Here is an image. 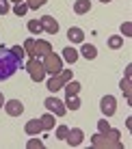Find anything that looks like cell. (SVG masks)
I'll use <instances>...</instances> for the list:
<instances>
[{
  "label": "cell",
  "mask_w": 132,
  "mask_h": 149,
  "mask_svg": "<svg viewBox=\"0 0 132 149\" xmlns=\"http://www.w3.org/2000/svg\"><path fill=\"white\" fill-rule=\"evenodd\" d=\"M20 65H22V63L13 56L11 50L0 48V80H9L15 71H17Z\"/></svg>",
  "instance_id": "cell-1"
},
{
  "label": "cell",
  "mask_w": 132,
  "mask_h": 149,
  "mask_svg": "<svg viewBox=\"0 0 132 149\" xmlns=\"http://www.w3.org/2000/svg\"><path fill=\"white\" fill-rule=\"evenodd\" d=\"M43 69H45V74H61V69H63V61H61V56L57 54H52V52H48L45 54V58H43Z\"/></svg>",
  "instance_id": "cell-2"
},
{
  "label": "cell",
  "mask_w": 132,
  "mask_h": 149,
  "mask_svg": "<svg viewBox=\"0 0 132 149\" xmlns=\"http://www.w3.org/2000/svg\"><path fill=\"white\" fill-rule=\"evenodd\" d=\"M26 69H28V76L35 82H41L45 78V69H43V65H41V61H39V58H30L26 63Z\"/></svg>",
  "instance_id": "cell-3"
},
{
  "label": "cell",
  "mask_w": 132,
  "mask_h": 149,
  "mask_svg": "<svg viewBox=\"0 0 132 149\" xmlns=\"http://www.w3.org/2000/svg\"><path fill=\"white\" fill-rule=\"evenodd\" d=\"M43 106L48 108V112H52L54 117H63L65 110H67V108H65V104L61 100H57V97H48V100L43 102Z\"/></svg>",
  "instance_id": "cell-4"
},
{
  "label": "cell",
  "mask_w": 132,
  "mask_h": 149,
  "mask_svg": "<svg viewBox=\"0 0 132 149\" xmlns=\"http://www.w3.org/2000/svg\"><path fill=\"white\" fill-rule=\"evenodd\" d=\"M100 110L104 112V117H113L117 112V100L113 95H104L102 102H100Z\"/></svg>",
  "instance_id": "cell-5"
},
{
  "label": "cell",
  "mask_w": 132,
  "mask_h": 149,
  "mask_svg": "<svg viewBox=\"0 0 132 149\" xmlns=\"http://www.w3.org/2000/svg\"><path fill=\"white\" fill-rule=\"evenodd\" d=\"M39 24H41V30H45L48 35H57L59 33V22L52 17V15H43V17H39Z\"/></svg>",
  "instance_id": "cell-6"
},
{
  "label": "cell",
  "mask_w": 132,
  "mask_h": 149,
  "mask_svg": "<svg viewBox=\"0 0 132 149\" xmlns=\"http://www.w3.org/2000/svg\"><path fill=\"white\" fill-rule=\"evenodd\" d=\"M82 138H85V132L80 130V127H74V130H69V132H67L65 141H67V145H69V147H78L80 143H82Z\"/></svg>",
  "instance_id": "cell-7"
},
{
  "label": "cell",
  "mask_w": 132,
  "mask_h": 149,
  "mask_svg": "<svg viewBox=\"0 0 132 149\" xmlns=\"http://www.w3.org/2000/svg\"><path fill=\"white\" fill-rule=\"evenodd\" d=\"M4 110H7V115H11V117H20L24 112V104L20 100H9V102H4Z\"/></svg>",
  "instance_id": "cell-8"
},
{
  "label": "cell",
  "mask_w": 132,
  "mask_h": 149,
  "mask_svg": "<svg viewBox=\"0 0 132 149\" xmlns=\"http://www.w3.org/2000/svg\"><path fill=\"white\" fill-rule=\"evenodd\" d=\"M24 132H26L28 136H37V134H41V132H43L41 121H39V119H30V121H26V125H24Z\"/></svg>",
  "instance_id": "cell-9"
},
{
  "label": "cell",
  "mask_w": 132,
  "mask_h": 149,
  "mask_svg": "<svg viewBox=\"0 0 132 149\" xmlns=\"http://www.w3.org/2000/svg\"><path fill=\"white\" fill-rule=\"evenodd\" d=\"M67 39L72 41V43H85V33H82V28L72 26V28L67 30Z\"/></svg>",
  "instance_id": "cell-10"
},
{
  "label": "cell",
  "mask_w": 132,
  "mask_h": 149,
  "mask_svg": "<svg viewBox=\"0 0 132 149\" xmlns=\"http://www.w3.org/2000/svg\"><path fill=\"white\" fill-rule=\"evenodd\" d=\"M48 52H52V45L48 43V41H41V39H35V58L37 56H45Z\"/></svg>",
  "instance_id": "cell-11"
},
{
  "label": "cell",
  "mask_w": 132,
  "mask_h": 149,
  "mask_svg": "<svg viewBox=\"0 0 132 149\" xmlns=\"http://www.w3.org/2000/svg\"><path fill=\"white\" fill-rule=\"evenodd\" d=\"M89 11H91V0H76V2H74V13L85 15Z\"/></svg>",
  "instance_id": "cell-12"
},
{
  "label": "cell",
  "mask_w": 132,
  "mask_h": 149,
  "mask_svg": "<svg viewBox=\"0 0 132 149\" xmlns=\"http://www.w3.org/2000/svg\"><path fill=\"white\" fill-rule=\"evenodd\" d=\"M80 54H82L87 61H93L95 56H98V50H95V45H91V43H82V48H80Z\"/></svg>",
  "instance_id": "cell-13"
},
{
  "label": "cell",
  "mask_w": 132,
  "mask_h": 149,
  "mask_svg": "<svg viewBox=\"0 0 132 149\" xmlns=\"http://www.w3.org/2000/svg\"><path fill=\"white\" fill-rule=\"evenodd\" d=\"M39 121H41V127H43L45 132H48V130H52V127H54V115H52V112H45V115H43Z\"/></svg>",
  "instance_id": "cell-14"
},
{
  "label": "cell",
  "mask_w": 132,
  "mask_h": 149,
  "mask_svg": "<svg viewBox=\"0 0 132 149\" xmlns=\"http://www.w3.org/2000/svg\"><path fill=\"white\" fill-rule=\"evenodd\" d=\"M63 58L67 61V63H76V61H78V50H74L72 45H69V48H65V50H63Z\"/></svg>",
  "instance_id": "cell-15"
},
{
  "label": "cell",
  "mask_w": 132,
  "mask_h": 149,
  "mask_svg": "<svg viewBox=\"0 0 132 149\" xmlns=\"http://www.w3.org/2000/svg\"><path fill=\"white\" fill-rule=\"evenodd\" d=\"M67 78H69V74H67V71H65V74L61 76V78H52V80L48 82V89H50V91H59V89H61V82H63V80H67Z\"/></svg>",
  "instance_id": "cell-16"
},
{
  "label": "cell",
  "mask_w": 132,
  "mask_h": 149,
  "mask_svg": "<svg viewBox=\"0 0 132 149\" xmlns=\"http://www.w3.org/2000/svg\"><path fill=\"white\" fill-rule=\"evenodd\" d=\"M78 91H80V84L76 80H72V82H67V84H65V95H78Z\"/></svg>",
  "instance_id": "cell-17"
},
{
  "label": "cell",
  "mask_w": 132,
  "mask_h": 149,
  "mask_svg": "<svg viewBox=\"0 0 132 149\" xmlns=\"http://www.w3.org/2000/svg\"><path fill=\"white\" fill-rule=\"evenodd\" d=\"M121 45H124V37H121V35H113V37H108V48L119 50Z\"/></svg>",
  "instance_id": "cell-18"
},
{
  "label": "cell",
  "mask_w": 132,
  "mask_h": 149,
  "mask_svg": "<svg viewBox=\"0 0 132 149\" xmlns=\"http://www.w3.org/2000/svg\"><path fill=\"white\" fill-rule=\"evenodd\" d=\"M65 108L78 110V108H80V100H78V95H69V97H67V102H65Z\"/></svg>",
  "instance_id": "cell-19"
},
{
  "label": "cell",
  "mask_w": 132,
  "mask_h": 149,
  "mask_svg": "<svg viewBox=\"0 0 132 149\" xmlns=\"http://www.w3.org/2000/svg\"><path fill=\"white\" fill-rule=\"evenodd\" d=\"M22 48H24V52H26L30 58H35V39H26Z\"/></svg>",
  "instance_id": "cell-20"
},
{
  "label": "cell",
  "mask_w": 132,
  "mask_h": 149,
  "mask_svg": "<svg viewBox=\"0 0 132 149\" xmlns=\"http://www.w3.org/2000/svg\"><path fill=\"white\" fill-rule=\"evenodd\" d=\"M26 28H28L33 35H39V33H41V24H39V19H30V22L26 24Z\"/></svg>",
  "instance_id": "cell-21"
},
{
  "label": "cell",
  "mask_w": 132,
  "mask_h": 149,
  "mask_svg": "<svg viewBox=\"0 0 132 149\" xmlns=\"http://www.w3.org/2000/svg\"><path fill=\"white\" fill-rule=\"evenodd\" d=\"M26 11H28V4L26 2H17L13 7V13L17 15V17H22V15H26Z\"/></svg>",
  "instance_id": "cell-22"
},
{
  "label": "cell",
  "mask_w": 132,
  "mask_h": 149,
  "mask_svg": "<svg viewBox=\"0 0 132 149\" xmlns=\"http://www.w3.org/2000/svg\"><path fill=\"white\" fill-rule=\"evenodd\" d=\"M11 52H13V56L20 61V63H22L24 54H26V52H24V48H22V45H13V48H11Z\"/></svg>",
  "instance_id": "cell-23"
},
{
  "label": "cell",
  "mask_w": 132,
  "mask_h": 149,
  "mask_svg": "<svg viewBox=\"0 0 132 149\" xmlns=\"http://www.w3.org/2000/svg\"><path fill=\"white\" fill-rule=\"evenodd\" d=\"M67 132H69V127H67V125H59L54 134H57V138H61V141H65V136H67Z\"/></svg>",
  "instance_id": "cell-24"
},
{
  "label": "cell",
  "mask_w": 132,
  "mask_h": 149,
  "mask_svg": "<svg viewBox=\"0 0 132 149\" xmlns=\"http://www.w3.org/2000/svg\"><path fill=\"white\" fill-rule=\"evenodd\" d=\"M26 147H28V149H41V147H43V141H39V138H30Z\"/></svg>",
  "instance_id": "cell-25"
},
{
  "label": "cell",
  "mask_w": 132,
  "mask_h": 149,
  "mask_svg": "<svg viewBox=\"0 0 132 149\" xmlns=\"http://www.w3.org/2000/svg\"><path fill=\"white\" fill-rule=\"evenodd\" d=\"M98 130H100V134H108V132H110V125L106 123V119L104 121H98Z\"/></svg>",
  "instance_id": "cell-26"
},
{
  "label": "cell",
  "mask_w": 132,
  "mask_h": 149,
  "mask_svg": "<svg viewBox=\"0 0 132 149\" xmlns=\"http://www.w3.org/2000/svg\"><path fill=\"white\" fill-rule=\"evenodd\" d=\"M121 91H124V93H126V97H128V100H130V78H126V80H121Z\"/></svg>",
  "instance_id": "cell-27"
},
{
  "label": "cell",
  "mask_w": 132,
  "mask_h": 149,
  "mask_svg": "<svg viewBox=\"0 0 132 149\" xmlns=\"http://www.w3.org/2000/svg\"><path fill=\"white\" fill-rule=\"evenodd\" d=\"M121 35H126V37L132 35V22H124L121 24Z\"/></svg>",
  "instance_id": "cell-28"
},
{
  "label": "cell",
  "mask_w": 132,
  "mask_h": 149,
  "mask_svg": "<svg viewBox=\"0 0 132 149\" xmlns=\"http://www.w3.org/2000/svg\"><path fill=\"white\" fill-rule=\"evenodd\" d=\"M45 2V0H28V9H37V7H41V4Z\"/></svg>",
  "instance_id": "cell-29"
},
{
  "label": "cell",
  "mask_w": 132,
  "mask_h": 149,
  "mask_svg": "<svg viewBox=\"0 0 132 149\" xmlns=\"http://www.w3.org/2000/svg\"><path fill=\"white\" fill-rule=\"evenodd\" d=\"M9 11V0H0V15H4Z\"/></svg>",
  "instance_id": "cell-30"
},
{
  "label": "cell",
  "mask_w": 132,
  "mask_h": 149,
  "mask_svg": "<svg viewBox=\"0 0 132 149\" xmlns=\"http://www.w3.org/2000/svg\"><path fill=\"white\" fill-rule=\"evenodd\" d=\"M130 74H132V65H128V67H126V78H130Z\"/></svg>",
  "instance_id": "cell-31"
},
{
  "label": "cell",
  "mask_w": 132,
  "mask_h": 149,
  "mask_svg": "<svg viewBox=\"0 0 132 149\" xmlns=\"http://www.w3.org/2000/svg\"><path fill=\"white\" fill-rule=\"evenodd\" d=\"M2 106H4V95L0 93V108H2Z\"/></svg>",
  "instance_id": "cell-32"
},
{
  "label": "cell",
  "mask_w": 132,
  "mask_h": 149,
  "mask_svg": "<svg viewBox=\"0 0 132 149\" xmlns=\"http://www.w3.org/2000/svg\"><path fill=\"white\" fill-rule=\"evenodd\" d=\"M100 2H104V4H106V2H110V0H100Z\"/></svg>",
  "instance_id": "cell-33"
}]
</instances>
